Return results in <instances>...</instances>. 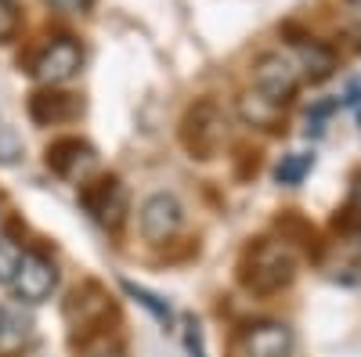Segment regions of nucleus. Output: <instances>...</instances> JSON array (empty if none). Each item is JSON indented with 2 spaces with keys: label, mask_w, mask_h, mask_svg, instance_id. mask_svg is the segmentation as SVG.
<instances>
[{
  "label": "nucleus",
  "mask_w": 361,
  "mask_h": 357,
  "mask_svg": "<svg viewBox=\"0 0 361 357\" xmlns=\"http://www.w3.org/2000/svg\"><path fill=\"white\" fill-rule=\"evenodd\" d=\"M296 278V260L282 242H257L243 260V285L257 296H275Z\"/></svg>",
  "instance_id": "nucleus-1"
},
{
  "label": "nucleus",
  "mask_w": 361,
  "mask_h": 357,
  "mask_svg": "<svg viewBox=\"0 0 361 357\" xmlns=\"http://www.w3.org/2000/svg\"><path fill=\"white\" fill-rule=\"evenodd\" d=\"M228 137V119L217 101H195L185 112L180 123V141L192 152V159H214L221 152V144Z\"/></svg>",
  "instance_id": "nucleus-2"
},
{
  "label": "nucleus",
  "mask_w": 361,
  "mask_h": 357,
  "mask_svg": "<svg viewBox=\"0 0 361 357\" xmlns=\"http://www.w3.org/2000/svg\"><path fill=\"white\" fill-rule=\"evenodd\" d=\"M300 69L289 54L282 51H267L253 62V91H260L264 98H271L275 105H289L300 91Z\"/></svg>",
  "instance_id": "nucleus-3"
},
{
  "label": "nucleus",
  "mask_w": 361,
  "mask_h": 357,
  "mask_svg": "<svg viewBox=\"0 0 361 357\" xmlns=\"http://www.w3.org/2000/svg\"><path fill=\"white\" fill-rule=\"evenodd\" d=\"M8 289L18 296L22 303H29V307L51 300V292L58 289V267H54V260L44 256V253H22Z\"/></svg>",
  "instance_id": "nucleus-4"
},
{
  "label": "nucleus",
  "mask_w": 361,
  "mask_h": 357,
  "mask_svg": "<svg viewBox=\"0 0 361 357\" xmlns=\"http://www.w3.org/2000/svg\"><path fill=\"white\" fill-rule=\"evenodd\" d=\"M83 69V47L73 37H54L33 62V76L44 87H58V83H69L76 73Z\"/></svg>",
  "instance_id": "nucleus-5"
},
{
  "label": "nucleus",
  "mask_w": 361,
  "mask_h": 357,
  "mask_svg": "<svg viewBox=\"0 0 361 357\" xmlns=\"http://www.w3.org/2000/svg\"><path fill=\"white\" fill-rule=\"evenodd\" d=\"M80 202H83V210L94 217L98 224L105 227H119L123 224V213H127V192L123 184L116 181V177H98V181H90L80 188Z\"/></svg>",
  "instance_id": "nucleus-6"
},
{
  "label": "nucleus",
  "mask_w": 361,
  "mask_h": 357,
  "mask_svg": "<svg viewBox=\"0 0 361 357\" xmlns=\"http://www.w3.org/2000/svg\"><path fill=\"white\" fill-rule=\"evenodd\" d=\"M180 217H185L180 202L170 192H156V195H148L141 202L137 227H141V234L148 238V242L159 246V242H166V238H173V231L180 227Z\"/></svg>",
  "instance_id": "nucleus-7"
},
{
  "label": "nucleus",
  "mask_w": 361,
  "mask_h": 357,
  "mask_svg": "<svg viewBox=\"0 0 361 357\" xmlns=\"http://www.w3.org/2000/svg\"><path fill=\"white\" fill-rule=\"evenodd\" d=\"M47 166L66 181H83L98 166V152L80 137H58L47 144Z\"/></svg>",
  "instance_id": "nucleus-8"
},
{
  "label": "nucleus",
  "mask_w": 361,
  "mask_h": 357,
  "mask_svg": "<svg viewBox=\"0 0 361 357\" xmlns=\"http://www.w3.org/2000/svg\"><path fill=\"white\" fill-rule=\"evenodd\" d=\"M83 112V101L76 94H66V91H37L29 94V119L40 127H54V123H69Z\"/></svg>",
  "instance_id": "nucleus-9"
},
{
  "label": "nucleus",
  "mask_w": 361,
  "mask_h": 357,
  "mask_svg": "<svg viewBox=\"0 0 361 357\" xmlns=\"http://www.w3.org/2000/svg\"><path fill=\"white\" fill-rule=\"evenodd\" d=\"M246 353L250 357H289L293 353V332L282 321H260L246 332Z\"/></svg>",
  "instance_id": "nucleus-10"
},
{
  "label": "nucleus",
  "mask_w": 361,
  "mask_h": 357,
  "mask_svg": "<svg viewBox=\"0 0 361 357\" xmlns=\"http://www.w3.org/2000/svg\"><path fill=\"white\" fill-rule=\"evenodd\" d=\"M238 115L246 127L257 130H282L286 123V105H275L271 98H264L260 91H243L238 94Z\"/></svg>",
  "instance_id": "nucleus-11"
},
{
  "label": "nucleus",
  "mask_w": 361,
  "mask_h": 357,
  "mask_svg": "<svg viewBox=\"0 0 361 357\" xmlns=\"http://www.w3.org/2000/svg\"><path fill=\"white\" fill-rule=\"evenodd\" d=\"M296 54H300V76H307L311 83H322L336 73V54L333 47H325L318 40H300L296 44Z\"/></svg>",
  "instance_id": "nucleus-12"
},
{
  "label": "nucleus",
  "mask_w": 361,
  "mask_h": 357,
  "mask_svg": "<svg viewBox=\"0 0 361 357\" xmlns=\"http://www.w3.org/2000/svg\"><path fill=\"white\" fill-rule=\"evenodd\" d=\"M314 166V156H307V152H293V156H286L282 163H279V170H275V181L279 184H300L304 181V173Z\"/></svg>",
  "instance_id": "nucleus-13"
},
{
  "label": "nucleus",
  "mask_w": 361,
  "mask_h": 357,
  "mask_svg": "<svg viewBox=\"0 0 361 357\" xmlns=\"http://www.w3.org/2000/svg\"><path fill=\"white\" fill-rule=\"evenodd\" d=\"M123 292L127 296H134V300L152 314L159 325H170V307H166V300H159L156 292H148V289H141V285H134V282H123Z\"/></svg>",
  "instance_id": "nucleus-14"
},
{
  "label": "nucleus",
  "mask_w": 361,
  "mask_h": 357,
  "mask_svg": "<svg viewBox=\"0 0 361 357\" xmlns=\"http://www.w3.org/2000/svg\"><path fill=\"white\" fill-rule=\"evenodd\" d=\"M25 156V144L11 127H0V166H15Z\"/></svg>",
  "instance_id": "nucleus-15"
},
{
  "label": "nucleus",
  "mask_w": 361,
  "mask_h": 357,
  "mask_svg": "<svg viewBox=\"0 0 361 357\" xmlns=\"http://www.w3.org/2000/svg\"><path fill=\"white\" fill-rule=\"evenodd\" d=\"M18 260H22V249L11 242V238H0V285H8V282H11Z\"/></svg>",
  "instance_id": "nucleus-16"
},
{
  "label": "nucleus",
  "mask_w": 361,
  "mask_h": 357,
  "mask_svg": "<svg viewBox=\"0 0 361 357\" xmlns=\"http://www.w3.org/2000/svg\"><path fill=\"white\" fill-rule=\"evenodd\" d=\"M18 25H22V18H18V8L11 4V0H0V44L15 40Z\"/></svg>",
  "instance_id": "nucleus-17"
},
{
  "label": "nucleus",
  "mask_w": 361,
  "mask_h": 357,
  "mask_svg": "<svg viewBox=\"0 0 361 357\" xmlns=\"http://www.w3.org/2000/svg\"><path fill=\"white\" fill-rule=\"evenodd\" d=\"M185 346H188L192 357H202V332H199L195 318H188V325H185Z\"/></svg>",
  "instance_id": "nucleus-18"
},
{
  "label": "nucleus",
  "mask_w": 361,
  "mask_h": 357,
  "mask_svg": "<svg viewBox=\"0 0 361 357\" xmlns=\"http://www.w3.org/2000/svg\"><path fill=\"white\" fill-rule=\"evenodd\" d=\"M54 11H66V15H87L94 8V0H47Z\"/></svg>",
  "instance_id": "nucleus-19"
},
{
  "label": "nucleus",
  "mask_w": 361,
  "mask_h": 357,
  "mask_svg": "<svg viewBox=\"0 0 361 357\" xmlns=\"http://www.w3.org/2000/svg\"><path fill=\"white\" fill-rule=\"evenodd\" d=\"M90 357H123V350H109V346H105V350H98V353H90Z\"/></svg>",
  "instance_id": "nucleus-20"
},
{
  "label": "nucleus",
  "mask_w": 361,
  "mask_h": 357,
  "mask_svg": "<svg viewBox=\"0 0 361 357\" xmlns=\"http://www.w3.org/2000/svg\"><path fill=\"white\" fill-rule=\"evenodd\" d=\"M4 329H8V314H4V307H0V339H4Z\"/></svg>",
  "instance_id": "nucleus-21"
}]
</instances>
